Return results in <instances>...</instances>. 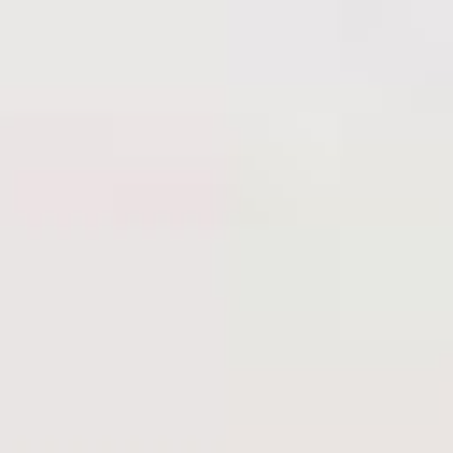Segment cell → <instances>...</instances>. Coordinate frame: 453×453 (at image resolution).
Segmentation results:
<instances>
[]
</instances>
